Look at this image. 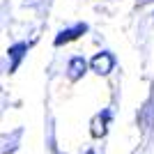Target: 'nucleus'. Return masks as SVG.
<instances>
[{
  "mask_svg": "<svg viewBox=\"0 0 154 154\" xmlns=\"http://www.w3.org/2000/svg\"><path fill=\"white\" fill-rule=\"evenodd\" d=\"M90 69L99 76H108L110 71L115 69V55L110 51H99L94 58L90 60Z\"/></svg>",
  "mask_w": 154,
  "mask_h": 154,
  "instance_id": "obj_1",
  "label": "nucleus"
},
{
  "mask_svg": "<svg viewBox=\"0 0 154 154\" xmlns=\"http://www.w3.org/2000/svg\"><path fill=\"white\" fill-rule=\"evenodd\" d=\"M83 154H97V152H94V149H88V152H83Z\"/></svg>",
  "mask_w": 154,
  "mask_h": 154,
  "instance_id": "obj_6",
  "label": "nucleus"
},
{
  "mask_svg": "<svg viewBox=\"0 0 154 154\" xmlns=\"http://www.w3.org/2000/svg\"><path fill=\"white\" fill-rule=\"evenodd\" d=\"M110 120H113V113H110L108 108L101 110V113H99V115L92 120V136H94V138H101V136H106Z\"/></svg>",
  "mask_w": 154,
  "mask_h": 154,
  "instance_id": "obj_5",
  "label": "nucleus"
},
{
  "mask_svg": "<svg viewBox=\"0 0 154 154\" xmlns=\"http://www.w3.org/2000/svg\"><path fill=\"white\" fill-rule=\"evenodd\" d=\"M26 53H28V44H26V42H16V44H12L9 48H7V58H9V74L16 71L21 67V62H23V58H26Z\"/></svg>",
  "mask_w": 154,
  "mask_h": 154,
  "instance_id": "obj_4",
  "label": "nucleus"
},
{
  "mask_svg": "<svg viewBox=\"0 0 154 154\" xmlns=\"http://www.w3.org/2000/svg\"><path fill=\"white\" fill-rule=\"evenodd\" d=\"M88 67H90V62H88L83 55H74V58H69V62H67V78H69L71 83L81 81V78L88 74Z\"/></svg>",
  "mask_w": 154,
  "mask_h": 154,
  "instance_id": "obj_3",
  "label": "nucleus"
},
{
  "mask_svg": "<svg viewBox=\"0 0 154 154\" xmlns=\"http://www.w3.org/2000/svg\"><path fill=\"white\" fill-rule=\"evenodd\" d=\"M85 32H88V23H74V26L64 28V30H60L58 35H55V39H53V46H64L69 44V42H76L78 37H83Z\"/></svg>",
  "mask_w": 154,
  "mask_h": 154,
  "instance_id": "obj_2",
  "label": "nucleus"
}]
</instances>
